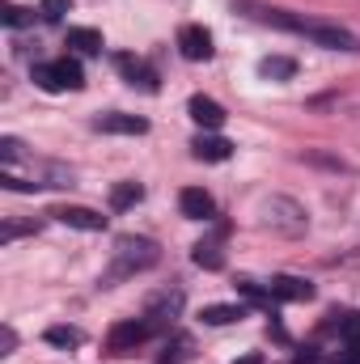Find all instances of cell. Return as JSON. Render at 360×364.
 Segmentation results:
<instances>
[{
    "mask_svg": "<svg viewBox=\"0 0 360 364\" xmlns=\"http://www.w3.org/2000/svg\"><path fill=\"white\" fill-rule=\"evenodd\" d=\"M186 110H191V119H195L203 132H221V127H225V106L212 102V97H203V93H195V97L186 102Z\"/></svg>",
    "mask_w": 360,
    "mask_h": 364,
    "instance_id": "9c48e42d",
    "label": "cell"
},
{
    "mask_svg": "<svg viewBox=\"0 0 360 364\" xmlns=\"http://www.w3.org/2000/svg\"><path fill=\"white\" fill-rule=\"evenodd\" d=\"M263 225L297 237V233H305V212H301L292 199H268V203H263Z\"/></svg>",
    "mask_w": 360,
    "mask_h": 364,
    "instance_id": "5b68a950",
    "label": "cell"
},
{
    "mask_svg": "<svg viewBox=\"0 0 360 364\" xmlns=\"http://www.w3.org/2000/svg\"><path fill=\"white\" fill-rule=\"evenodd\" d=\"M208 326H229V322H242L246 318V305H203L199 314Z\"/></svg>",
    "mask_w": 360,
    "mask_h": 364,
    "instance_id": "2e32d148",
    "label": "cell"
},
{
    "mask_svg": "<svg viewBox=\"0 0 360 364\" xmlns=\"http://www.w3.org/2000/svg\"><path fill=\"white\" fill-rule=\"evenodd\" d=\"M179 305H182L179 292H170V296H157V301L149 305V318H153V322H166V318H174V314H179Z\"/></svg>",
    "mask_w": 360,
    "mask_h": 364,
    "instance_id": "44dd1931",
    "label": "cell"
},
{
    "mask_svg": "<svg viewBox=\"0 0 360 364\" xmlns=\"http://www.w3.org/2000/svg\"><path fill=\"white\" fill-rule=\"evenodd\" d=\"M233 364H268V360H263L259 352H250V356H242V360H233Z\"/></svg>",
    "mask_w": 360,
    "mask_h": 364,
    "instance_id": "83f0119b",
    "label": "cell"
},
{
    "mask_svg": "<svg viewBox=\"0 0 360 364\" xmlns=\"http://www.w3.org/2000/svg\"><path fill=\"white\" fill-rule=\"evenodd\" d=\"M0 161H4V170H13V166L21 161V140L4 136V140H0Z\"/></svg>",
    "mask_w": 360,
    "mask_h": 364,
    "instance_id": "7402d4cb",
    "label": "cell"
},
{
    "mask_svg": "<svg viewBox=\"0 0 360 364\" xmlns=\"http://www.w3.org/2000/svg\"><path fill=\"white\" fill-rule=\"evenodd\" d=\"M157 259H162V255H157V246H153L149 237H119V246H115V272H110V279L144 272V267H153Z\"/></svg>",
    "mask_w": 360,
    "mask_h": 364,
    "instance_id": "3957f363",
    "label": "cell"
},
{
    "mask_svg": "<svg viewBox=\"0 0 360 364\" xmlns=\"http://www.w3.org/2000/svg\"><path fill=\"white\" fill-rule=\"evenodd\" d=\"M51 216H55L60 225H68V229H81V233H102V229H106V216L93 212V208H73V203H68V208H55Z\"/></svg>",
    "mask_w": 360,
    "mask_h": 364,
    "instance_id": "ba28073f",
    "label": "cell"
},
{
    "mask_svg": "<svg viewBox=\"0 0 360 364\" xmlns=\"http://www.w3.org/2000/svg\"><path fill=\"white\" fill-rule=\"evenodd\" d=\"M238 13H246L250 21L275 26V30H288V34H305L309 43H318L327 51H360L352 30L331 26V21H318V17H301V13H288V9H271V4H259V0H242Z\"/></svg>",
    "mask_w": 360,
    "mask_h": 364,
    "instance_id": "6da1fadb",
    "label": "cell"
},
{
    "mask_svg": "<svg viewBox=\"0 0 360 364\" xmlns=\"http://www.w3.org/2000/svg\"><path fill=\"white\" fill-rule=\"evenodd\" d=\"M34 85L47 93H73L85 85V73L77 60H51V64H34Z\"/></svg>",
    "mask_w": 360,
    "mask_h": 364,
    "instance_id": "7a4b0ae2",
    "label": "cell"
},
{
    "mask_svg": "<svg viewBox=\"0 0 360 364\" xmlns=\"http://www.w3.org/2000/svg\"><path fill=\"white\" fill-rule=\"evenodd\" d=\"M259 77L263 81H292L297 77V64L288 55H268V60H259Z\"/></svg>",
    "mask_w": 360,
    "mask_h": 364,
    "instance_id": "5bb4252c",
    "label": "cell"
},
{
    "mask_svg": "<svg viewBox=\"0 0 360 364\" xmlns=\"http://www.w3.org/2000/svg\"><path fill=\"white\" fill-rule=\"evenodd\" d=\"M144 199V186L140 182H119V186H110V208L115 212H123V208H132V203H140Z\"/></svg>",
    "mask_w": 360,
    "mask_h": 364,
    "instance_id": "e0dca14e",
    "label": "cell"
},
{
    "mask_svg": "<svg viewBox=\"0 0 360 364\" xmlns=\"http://www.w3.org/2000/svg\"><path fill=\"white\" fill-rule=\"evenodd\" d=\"M97 132H110V136H144L149 132V119L110 110V114H97Z\"/></svg>",
    "mask_w": 360,
    "mask_h": 364,
    "instance_id": "30bf717a",
    "label": "cell"
},
{
    "mask_svg": "<svg viewBox=\"0 0 360 364\" xmlns=\"http://www.w3.org/2000/svg\"><path fill=\"white\" fill-rule=\"evenodd\" d=\"M43 339H47L51 348H81V331H77V326H47Z\"/></svg>",
    "mask_w": 360,
    "mask_h": 364,
    "instance_id": "d6986e66",
    "label": "cell"
},
{
    "mask_svg": "<svg viewBox=\"0 0 360 364\" xmlns=\"http://www.w3.org/2000/svg\"><path fill=\"white\" fill-rule=\"evenodd\" d=\"M179 208L186 220H212V212H216V203H212V195L203 186H186L179 195Z\"/></svg>",
    "mask_w": 360,
    "mask_h": 364,
    "instance_id": "7c38bea8",
    "label": "cell"
},
{
    "mask_svg": "<svg viewBox=\"0 0 360 364\" xmlns=\"http://www.w3.org/2000/svg\"><path fill=\"white\" fill-rule=\"evenodd\" d=\"M292 364H318V352H309V348H305V352H297V356H292Z\"/></svg>",
    "mask_w": 360,
    "mask_h": 364,
    "instance_id": "4316f807",
    "label": "cell"
},
{
    "mask_svg": "<svg viewBox=\"0 0 360 364\" xmlns=\"http://www.w3.org/2000/svg\"><path fill=\"white\" fill-rule=\"evenodd\" d=\"M238 292H242L246 301H255V305H271V301H275V296H271V288H259V284H250V279H246V284H238Z\"/></svg>",
    "mask_w": 360,
    "mask_h": 364,
    "instance_id": "cb8c5ba5",
    "label": "cell"
},
{
    "mask_svg": "<svg viewBox=\"0 0 360 364\" xmlns=\"http://www.w3.org/2000/svg\"><path fill=\"white\" fill-rule=\"evenodd\" d=\"M268 288L275 301H314V284L301 279V275H275Z\"/></svg>",
    "mask_w": 360,
    "mask_h": 364,
    "instance_id": "4fadbf2b",
    "label": "cell"
},
{
    "mask_svg": "<svg viewBox=\"0 0 360 364\" xmlns=\"http://www.w3.org/2000/svg\"><path fill=\"white\" fill-rule=\"evenodd\" d=\"M149 335H153V322H149V318H123V322H115V326L106 331V352H110V356H127V352H136Z\"/></svg>",
    "mask_w": 360,
    "mask_h": 364,
    "instance_id": "277c9868",
    "label": "cell"
},
{
    "mask_svg": "<svg viewBox=\"0 0 360 364\" xmlns=\"http://www.w3.org/2000/svg\"><path fill=\"white\" fill-rule=\"evenodd\" d=\"M179 51L182 60H191V64H203V60H212V34L203 30V26H182L179 30Z\"/></svg>",
    "mask_w": 360,
    "mask_h": 364,
    "instance_id": "8992f818",
    "label": "cell"
},
{
    "mask_svg": "<svg viewBox=\"0 0 360 364\" xmlns=\"http://www.w3.org/2000/svg\"><path fill=\"white\" fill-rule=\"evenodd\" d=\"M339 331H344L348 348H360V314H344L339 318Z\"/></svg>",
    "mask_w": 360,
    "mask_h": 364,
    "instance_id": "603a6c76",
    "label": "cell"
},
{
    "mask_svg": "<svg viewBox=\"0 0 360 364\" xmlns=\"http://www.w3.org/2000/svg\"><path fill=\"white\" fill-rule=\"evenodd\" d=\"M115 68L127 77V85H140L144 93H157V73L144 64V60H136V55H127V51H119L115 55Z\"/></svg>",
    "mask_w": 360,
    "mask_h": 364,
    "instance_id": "52a82bcc",
    "label": "cell"
},
{
    "mask_svg": "<svg viewBox=\"0 0 360 364\" xmlns=\"http://www.w3.org/2000/svg\"><path fill=\"white\" fill-rule=\"evenodd\" d=\"M191 153H195L199 161H229V157H233V144H229L225 136H216V132H199V136L191 140Z\"/></svg>",
    "mask_w": 360,
    "mask_h": 364,
    "instance_id": "8fae6325",
    "label": "cell"
},
{
    "mask_svg": "<svg viewBox=\"0 0 360 364\" xmlns=\"http://www.w3.org/2000/svg\"><path fill=\"white\" fill-rule=\"evenodd\" d=\"M0 21H4L9 30H17V26H30V21H34V13H30V9H21V4H13V0H0Z\"/></svg>",
    "mask_w": 360,
    "mask_h": 364,
    "instance_id": "ffe728a7",
    "label": "cell"
},
{
    "mask_svg": "<svg viewBox=\"0 0 360 364\" xmlns=\"http://www.w3.org/2000/svg\"><path fill=\"white\" fill-rule=\"evenodd\" d=\"M64 13H68V0H43V4H38V17H43V21H60Z\"/></svg>",
    "mask_w": 360,
    "mask_h": 364,
    "instance_id": "d4e9b609",
    "label": "cell"
},
{
    "mask_svg": "<svg viewBox=\"0 0 360 364\" xmlns=\"http://www.w3.org/2000/svg\"><path fill=\"white\" fill-rule=\"evenodd\" d=\"M195 263H199V267H208V272H221V267H225L221 242H199V246H195Z\"/></svg>",
    "mask_w": 360,
    "mask_h": 364,
    "instance_id": "ac0fdd59",
    "label": "cell"
},
{
    "mask_svg": "<svg viewBox=\"0 0 360 364\" xmlns=\"http://www.w3.org/2000/svg\"><path fill=\"white\" fill-rule=\"evenodd\" d=\"M26 229H34V225H13V220H9V225L0 229V242H13V237H17V233H26Z\"/></svg>",
    "mask_w": 360,
    "mask_h": 364,
    "instance_id": "484cf974",
    "label": "cell"
},
{
    "mask_svg": "<svg viewBox=\"0 0 360 364\" xmlns=\"http://www.w3.org/2000/svg\"><path fill=\"white\" fill-rule=\"evenodd\" d=\"M68 47L81 51V55H97V51H102V34H97L93 26H73V30H68Z\"/></svg>",
    "mask_w": 360,
    "mask_h": 364,
    "instance_id": "9a60e30c",
    "label": "cell"
}]
</instances>
